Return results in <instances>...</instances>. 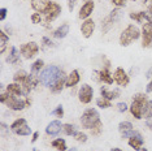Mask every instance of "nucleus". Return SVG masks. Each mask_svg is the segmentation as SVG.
Wrapping results in <instances>:
<instances>
[{
	"instance_id": "31",
	"label": "nucleus",
	"mask_w": 152,
	"mask_h": 151,
	"mask_svg": "<svg viewBox=\"0 0 152 151\" xmlns=\"http://www.w3.org/2000/svg\"><path fill=\"white\" fill-rule=\"evenodd\" d=\"M43 65H44L43 60H40V59H39V60H37L35 63L31 65V72H33V73H38V72H39V70L43 68Z\"/></svg>"
},
{
	"instance_id": "7",
	"label": "nucleus",
	"mask_w": 152,
	"mask_h": 151,
	"mask_svg": "<svg viewBox=\"0 0 152 151\" xmlns=\"http://www.w3.org/2000/svg\"><path fill=\"white\" fill-rule=\"evenodd\" d=\"M4 104H7L11 109H13V111H22L25 107H27L26 100H22V99L17 98L16 95H12V94H9V92H8V98H7Z\"/></svg>"
},
{
	"instance_id": "42",
	"label": "nucleus",
	"mask_w": 152,
	"mask_h": 151,
	"mask_svg": "<svg viewBox=\"0 0 152 151\" xmlns=\"http://www.w3.org/2000/svg\"><path fill=\"white\" fill-rule=\"evenodd\" d=\"M5 17H7V9L1 8V9H0V21H4Z\"/></svg>"
},
{
	"instance_id": "46",
	"label": "nucleus",
	"mask_w": 152,
	"mask_h": 151,
	"mask_svg": "<svg viewBox=\"0 0 152 151\" xmlns=\"http://www.w3.org/2000/svg\"><path fill=\"white\" fill-rule=\"evenodd\" d=\"M147 92H152V80L150 81V84L147 85Z\"/></svg>"
},
{
	"instance_id": "13",
	"label": "nucleus",
	"mask_w": 152,
	"mask_h": 151,
	"mask_svg": "<svg viewBox=\"0 0 152 151\" xmlns=\"http://www.w3.org/2000/svg\"><path fill=\"white\" fill-rule=\"evenodd\" d=\"M94 8H95L94 1H92V0H87V1H86L85 4L82 5L81 11H79V18H82V20H87V18H88V16L92 13V11H94Z\"/></svg>"
},
{
	"instance_id": "12",
	"label": "nucleus",
	"mask_w": 152,
	"mask_h": 151,
	"mask_svg": "<svg viewBox=\"0 0 152 151\" xmlns=\"http://www.w3.org/2000/svg\"><path fill=\"white\" fill-rule=\"evenodd\" d=\"M142 145H143V137H142L139 132L134 130L131 137L129 138V146L138 151V150H142Z\"/></svg>"
},
{
	"instance_id": "1",
	"label": "nucleus",
	"mask_w": 152,
	"mask_h": 151,
	"mask_svg": "<svg viewBox=\"0 0 152 151\" xmlns=\"http://www.w3.org/2000/svg\"><path fill=\"white\" fill-rule=\"evenodd\" d=\"M64 72L60 69L56 65H50V67L44 68V69L40 72L39 74V81L40 84L44 85V86L52 87L58 81V78L63 76Z\"/></svg>"
},
{
	"instance_id": "32",
	"label": "nucleus",
	"mask_w": 152,
	"mask_h": 151,
	"mask_svg": "<svg viewBox=\"0 0 152 151\" xmlns=\"http://www.w3.org/2000/svg\"><path fill=\"white\" fill-rule=\"evenodd\" d=\"M23 124H26V120H25V119H17L16 121H13V122H12V125H11V130L13 132V130H16L17 128H20V126L23 125Z\"/></svg>"
},
{
	"instance_id": "16",
	"label": "nucleus",
	"mask_w": 152,
	"mask_h": 151,
	"mask_svg": "<svg viewBox=\"0 0 152 151\" xmlns=\"http://www.w3.org/2000/svg\"><path fill=\"white\" fill-rule=\"evenodd\" d=\"M63 124H61V121H58V120H53V121H51L50 124L47 125L46 128V133L48 136H57L58 133L61 132V128H63Z\"/></svg>"
},
{
	"instance_id": "33",
	"label": "nucleus",
	"mask_w": 152,
	"mask_h": 151,
	"mask_svg": "<svg viewBox=\"0 0 152 151\" xmlns=\"http://www.w3.org/2000/svg\"><path fill=\"white\" fill-rule=\"evenodd\" d=\"M144 117H146V119L152 117V99H151V100H148V103H147L146 111H144Z\"/></svg>"
},
{
	"instance_id": "9",
	"label": "nucleus",
	"mask_w": 152,
	"mask_h": 151,
	"mask_svg": "<svg viewBox=\"0 0 152 151\" xmlns=\"http://www.w3.org/2000/svg\"><path fill=\"white\" fill-rule=\"evenodd\" d=\"M20 51H21V55L25 59H33L38 54V51H39V47H38V44L35 42H30V43L22 44Z\"/></svg>"
},
{
	"instance_id": "8",
	"label": "nucleus",
	"mask_w": 152,
	"mask_h": 151,
	"mask_svg": "<svg viewBox=\"0 0 152 151\" xmlns=\"http://www.w3.org/2000/svg\"><path fill=\"white\" fill-rule=\"evenodd\" d=\"M152 44V23H143L142 27V46L144 48H150Z\"/></svg>"
},
{
	"instance_id": "38",
	"label": "nucleus",
	"mask_w": 152,
	"mask_h": 151,
	"mask_svg": "<svg viewBox=\"0 0 152 151\" xmlns=\"http://www.w3.org/2000/svg\"><path fill=\"white\" fill-rule=\"evenodd\" d=\"M112 4L116 5L117 8H121V7H125L126 1H125V0H112Z\"/></svg>"
},
{
	"instance_id": "28",
	"label": "nucleus",
	"mask_w": 152,
	"mask_h": 151,
	"mask_svg": "<svg viewBox=\"0 0 152 151\" xmlns=\"http://www.w3.org/2000/svg\"><path fill=\"white\" fill-rule=\"evenodd\" d=\"M13 132H15L17 136H29L30 133H31V129L27 126V124H23L20 126V128H17L16 130H13Z\"/></svg>"
},
{
	"instance_id": "40",
	"label": "nucleus",
	"mask_w": 152,
	"mask_h": 151,
	"mask_svg": "<svg viewBox=\"0 0 152 151\" xmlns=\"http://www.w3.org/2000/svg\"><path fill=\"white\" fill-rule=\"evenodd\" d=\"M142 15H143V20H146L148 23H152V15H151V13L142 12Z\"/></svg>"
},
{
	"instance_id": "50",
	"label": "nucleus",
	"mask_w": 152,
	"mask_h": 151,
	"mask_svg": "<svg viewBox=\"0 0 152 151\" xmlns=\"http://www.w3.org/2000/svg\"><path fill=\"white\" fill-rule=\"evenodd\" d=\"M68 151H78V150H77V149H74V147H72V149H69Z\"/></svg>"
},
{
	"instance_id": "24",
	"label": "nucleus",
	"mask_w": 152,
	"mask_h": 151,
	"mask_svg": "<svg viewBox=\"0 0 152 151\" xmlns=\"http://www.w3.org/2000/svg\"><path fill=\"white\" fill-rule=\"evenodd\" d=\"M18 61H20V52H18V50H17L16 47H12V48H11V54H9V56L7 57V63L17 64Z\"/></svg>"
},
{
	"instance_id": "14",
	"label": "nucleus",
	"mask_w": 152,
	"mask_h": 151,
	"mask_svg": "<svg viewBox=\"0 0 152 151\" xmlns=\"http://www.w3.org/2000/svg\"><path fill=\"white\" fill-rule=\"evenodd\" d=\"M94 30H95V22L90 18L85 20V22L82 23V26H81L82 35L85 38H90L92 35V33H94Z\"/></svg>"
},
{
	"instance_id": "43",
	"label": "nucleus",
	"mask_w": 152,
	"mask_h": 151,
	"mask_svg": "<svg viewBox=\"0 0 152 151\" xmlns=\"http://www.w3.org/2000/svg\"><path fill=\"white\" fill-rule=\"evenodd\" d=\"M75 1H77V0H68V8H69V11H70V12L74 9Z\"/></svg>"
},
{
	"instance_id": "3",
	"label": "nucleus",
	"mask_w": 152,
	"mask_h": 151,
	"mask_svg": "<svg viewBox=\"0 0 152 151\" xmlns=\"http://www.w3.org/2000/svg\"><path fill=\"white\" fill-rule=\"evenodd\" d=\"M147 95L146 94H137L135 97L133 98V103L130 106V112L131 115L134 116L137 120H140L144 115V111H146L147 107Z\"/></svg>"
},
{
	"instance_id": "27",
	"label": "nucleus",
	"mask_w": 152,
	"mask_h": 151,
	"mask_svg": "<svg viewBox=\"0 0 152 151\" xmlns=\"http://www.w3.org/2000/svg\"><path fill=\"white\" fill-rule=\"evenodd\" d=\"M8 40H9V37L7 35L3 30H0V54H3L5 51V47H7Z\"/></svg>"
},
{
	"instance_id": "30",
	"label": "nucleus",
	"mask_w": 152,
	"mask_h": 151,
	"mask_svg": "<svg viewBox=\"0 0 152 151\" xmlns=\"http://www.w3.org/2000/svg\"><path fill=\"white\" fill-rule=\"evenodd\" d=\"M63 129H64V132L66 136H75V133H77L75 132V126L72 125V124H64Z\"/></svg>"
},
{
	"instance_id": "53",
	"label": "nucleus",
	"mask_w": 152,
	"mask_h": 151,
	"mask_svg": "<svg viewBox=\"0 0 152 151\" xmlns=\"http://www.w3.org/2000/svg\"><path fill=\"white\" fill-rule=\"evenodd\" d=\"M34 151H38V150H34Z\"/></svg>"
},
{
	"instance_id": "23",
	"label": "nucleus",
	"mask_w": 152,
	"mask_h": 151,
	"mask_svg": "<svg viewBox=\"0 0 152 151\" xmlns=\"http://www.w3.org/2000/svg\"><path fill=\"white\" fill-rule=\"evenodd\" d=\"M66 78H68V77L65 76V73H63V76H61V77L58 78V81L53 85L52 87H51V91H53V92H58V91L63 90L64 86L66 85Z\"/></svg>"
},
{
	"instance_id": "41",
	"label": "nucleus",
	"mask_w": 152,
	"mask_h": 151,
	"mask_svg": "<svg viewBox=\"0 0 152 151\" xmlns=\"http://www.w3.org/2000/svg\"><path fill=\"white\" fill-rule=\"evenodd\" d=\"M42 42L44 43V46H47V47H53V46H55V43L52 42V40H50V39H48L47 37H44V38H43V39H42Z\"/></svg>"
},
{
	"instance_id": "17",
	"label": "nucleus",
	"mask_w": 152,
	"mask_h": 151,
	"mask_svg": "<svg viewBox=\"0 0 152 151\" xmlns=\"http://www.w3.org/2000/svg\"><path fill=\"white\" fill-rule=\"evenodd\" d=\"M48 4H50V0H33L31 1V7L37 11V13H44Z\"/></svg>"
},
{
	"instance_id": "18",
	"label": "nucleus",
	"mask_w": 152,
	"mask_h": 151,
	"mask_svg": "<svg viewBox=\"0 0 152 151\" xmlns=\"http://www.w3.org/2000/svg\"><path fill=\"white\" fill-rule=\"evenodd\" d=\"M100 94H102L103 98L108 99V100H112V99H116L120 97V90L118 89H115V90H107L105 87L100 89Z\"/></svg>"
},
{
	"instance_id": "49",
	"label": "nucleus",
	"mask_w": 152,
	"mask_h": 151,
	"mask_svg": "<svg viewBox=\"0 0 152 151\" xmlns=\"http://www.w3.org/2000/svg\"><path fill=\"white\" fill-rule=\"evenodd\" d=\"M110 151H122V150H121V149H117V147H115V149H112Z\"/></svg>"
},
{
	"instance_id": "19",
	"label": "nucleus",
	"mask_w": 152,
	"mask_h": 151,
	"mask_svg": "<svg viewBox=\"0 0 152 151\" xmlns=\"http://www.w3.org/2000/svg\"><path fill=\"white\" fill-rule=\"evenodd\" d=\"M7 91L12 95H16V97H20V95H23V89H22V85L21 84H9L7 86Z\"/></svg>"
},
{
	"instance_id": "10",
	"label": "nucleus",
	"mask_w": 152,
	"mask_h": 151,
	"mask_svg": "<svg viewBox=\"0 0 152 151\" xmlns=\"http://www.w3.org/2000/svg\"><path fill=\"white\" fill-rule=\"evenodd\" d=\"M92 95H94V90H92V87L87 84L82 85L78 91V98L83 104H88V103L92 100Z\"/></svg>"
},
{
	"instance_id": "29",
	"label": "nucleus",
	"mask_w": 152,
	"mask_h": 151,
	"mask_svg": "<svg viewBox=\"0 0 152 151\" xmlns=\"http://www.w3.org/2000/svg\"><path fill=\"white\" fill-rule=\"evenodd\" d=\"M96 104H98V107H100V108H109V107H112L110 100H108V99H105V98H99L98 100H96Z\"/></svg>"
},
{
	"instance_id": "25",
	"label": "nucleus",
	"mask_w": 152,
	"mask_h": 151,
	"mask_svg": "<svg viewBox=\"0 0 152 151\" xmlns=\"http://www.w3.org/2000/svg\"><path fill=\"white\" fill-rule=\"evenodd\" d=\"M27 77H29V74H27L25 70H18L15 73V76H13V80H15V82H17V84L22 85L23 82L27 80Z\"/></svg>"
},
{
	"instance_id": "5",
	"label": "nucleus",
	"mask_w": 152,
	"mask_h": 151,
	"mask_svg": "<svg viewBox=\"0 0 152 151\" xmlns=\"http://www.w3.org/2000/svg\"><path fill=\"white\" fill-rule=\"evenodd\" d=\"M121 15H122V13H121V9H120V8L113 9V11L109 13V16L105 17V18L103 20L102 32H103V33H108L110 27L115 25V22H117V21H118V20L121 18Z\"/></svg>"
},
{
	"instance_id": "39",
	"label": "nucleus",
	"mask_w": 152,
	"mask_h": 151,
	"mask_svg": "<svg viewBox=\"0 0 152 151\" xmlns=\"http://www.w3.org/2000/svg\"><path fill=\"white\" fill-rule=\"evenodd\" d=\"M117 108H118L120 112H125L126 109H127V106H126L125 102H121V103H118V104H117Z\"/></svg>"
},
{
	"instance_id": "36",
	"label": "nucleus",
	"mask_w": 152,
	"mask_h": 151,
	"mask_svg": "<svg viewBox=\"0 0 152 151\" xmlns=\"http://www.w3.org/2000/svg\"><path fill=\"white\" fill-rule=\"evenodd\" d=\"M52 115L57 116V117H63V116H64V108H63V106H58V107H56V109H53V111H52Z\"/></svg>"
},
{
	"instance_id": "4",
	"label": "nucleus",
	"mask_w": 152,
	"mask_h": 151,
	"mask_svg": "<svg viewBox=\"0 0 152 151\" xmlns=\"http://www.w3.org/2000/svg\"><path fill=\"white\" fill-rule=\"evenodd\" d=\"M139 37H140L139 29H138L137 26H134V25H129L122 33H121L120 44L121 46H124V47H126V46H129L133 40H137Z\"/></svg>"
},
{
	"instance_id": "21",
	"label": "nucleus",
	"mask_w": 152,
	"mask_h": 151,
	"mask_svg": "<svg viewBox=\"0 0 152 151\" xmlns=\"http://www.w3.org/2000/svg\"><path fill=\"white\" fill-rule=\"evenodd\" d=\"M68 33H69V25H68V23H63V25L58 26L57 29L53 32V37L55 38H58V39H61V38L66 37Z\"/></svg>"
},
{
	"instance_id": "37",
	"label": "nucleus",
	"mask_w": 152,
	"mask_h": 151,
	"mask_svg": "<svg viewBox=\"0 0 152 151\" xmlns=\"http://www.w3.org/2000/svg\"><path fill=\"white\" fill-rule=\"evenodd\" d=\"M31 21H33V23H40V21H42L40 13H33L31 15Z\"/></svg>"
},
{
	"instance_id": "52",
	"label": "nucleus",
	"mask_w": 152,
	"mask_h": 151,
	"mask_svg": "<svg viewBox=\"0 0 152 151\" xmlns=\"http://www.w3.org/2000/svg\"><path fill=\"white\" fill-rule=\"evenodd\" d=\"M142 151H148V150H147V149H143V150H142Z\"/></svg>"
},
{
	"instance_id": "47",
	"label": "nucleus",
	"mask_w": 152,
	"mask_h": 151,
	"mask_svg": "<svg viewBox=\"0 0 152 151\" xmlns=\"http://www.w3.org/2000/svg\"><path fill=\"white\" fill-rule=\"evenodd\" d=\"M146 77H147V78H151V77H152V67L150 68V69H148V72L146 73Z\"/></svg>"
},
{
	"instance_id": "15",
	"label": "nucleus",
	"mask_w": 152,
	"mask_h": 151,
	"mask_svg": "<svg viewBox=\"0 0 152 151\" xmlns=\"http://www.w3.org/2000/svg\"><path fill=\"white\" fill-rule=\"evenodd\" d=\"M118 132L121 133L122 138H130L131 134H133V125L129 121H122L118 124Z\"/></svg>"
},
{
	"instance_id": "48",
	"label": "nucleus",
	"mask_w": 152,
	"mask_h": 151,
	"mask_svg": "<svg viewBox=\"0 0 152 151\" xmlns=\"http://www.w3.org/2000/svg\"><path fill=\"white\" fill-rule=\"evenodd\" d=\"M148 12H150L151 15H152V0H151V4L148 5Z\"/></svg>"
},
{
	"instance_id": "51",
	"label": "nucleus",
	"mask_w": 152,
	"mask_h": 151,
	"mask_svg": "<svg viewBox=\"0 0 152 151\" xmlns=\"http://www.w3.org/2000/svg\"><path fill=\"white\" fill-rule=\"evenodd\" d=\"M142 1H143V3H147V1H148V0H142Z\"/></svg>"
},
{
	"instance_id": "44",
	"label": "nucleus",
	"mask_w": 152,
	"mask_h": 151,
	"mask_svg": "<svg viewBox=\"0 0 152 151\" xmlns=\"http://www.w3.org/2000/svg\"><path fill=\"white\" fill-rule=\"evenodd\" d=\"M146 125H147V128H148V129H150V130H152V117L147 119V121H146Z\"/></svg>"
},
{
	"instance_id": "34",
	"label": "nucleus",
	"mask_w": 152,
	"mask_h": 151,
	"mask_svg": "<svg viewBox=\"0 0 152 151\" xmlns=\"http://www.w3.org/2000/svg\"><path fill=\"white\" fill-rule=\"evenodd\" d=\"M74 138L77 139L78 142L85 143L86 141H87V136H86L85 133H82V132H77V133H75V136H74Z\"/></svg>"
},
{
	"instance_id": "11",
	"label": "nucleus",
	"mask_w": 152,
	"mask_h": 151,
	"mask_svg": "<svg viewBox=\"0 0 152 151\" xmlns=\"http://www.w3.org/2000/svg\"><path fill=\"white\" fill-rule=\"evenodd\" d=\"M113 80H115V82L118 86H127L129 85V76H127V73L125 70L122 69V68H117V69L115 70V74H113Z\"/></svg>"
},
{
	"instance_id": "26",
	"label": "nucleus",
	"mask_w": 152,
	"mask_h": 151,
	"mask_svg": "<svg viewBox=\"0 0 152 151\" xmlns=\"http://www.w3.org/2000/svg\"><path fill=\"white\" fill-rule=\"evenodd\" d=\"M52 147H55V149L58 151H65L66 150V142H65V139H63V138H57V139L52 141Z\"/></svg>"
},
{
	"instance_id": "6",
	"label": "nucleus",
	"mask_w": 152,
	"mask_h": 151,
	"mask_svg": "<svg viewBox=\"0 0 152 151\" xmlns=\"http://www.w3.org/2000/svg\"><path fill=\"white\" fill-rule=\"evenodd\" d=\"M60 13H61V7L55 1H50L46 12H44V16H46L44 20H46L47 23H50V22H52L55 18H57Z\"/></svg>"
},
{
	"instance_id": "45",
	"label": "nucleus",
	"mask_w": 152,
	"mask_h": 151,
	"mask_svg": "<svg viewBox=\"0 0 152 151\" xmlns=\"http://www.w3.org/2000/svg\"><path fill=\"white\" fill-rule=\"evenodd\" d=\"M38 138H39V133H38V132H35V133H34V134H33V138H31V142H35V141H37Z\"/></svg>"
},
{
	"instance_id": "22",
	"label": "nucleus",
	"mask_w": 152,
	"mask_h": 151,
	"mask_svg": "<svg viewBox=\"0 0 152 151\" xmlns=\"http://www.w3.org/2000/svg\"><path fill=\"white\" fill-rule=\"evenodd\" d=\"M99 78H100V81H103L104 84H108V85H112L113 81H115L113 77L110 76L108 68H104V69H102L99 72Z\"/></svg>"
},
{
	"instance_id": "2",
	"label": "nucleus",
	"mask_w": 152,
	"mask_h": 151,
	"mask_svg": "<svg viewBox=\"0 0 152 151\" xmlns=\"http://www.w3.org/2000/svg\"><path fill=\"white\" fill-rule=\"evenodd\" d=\"M81 124L86 129H94V128H102L103 124L100 121V115L95 108H87L82 113Z\"/></svg>"
},
{
	"instance_id": "20",
	"label": "nucleus",
	"mask_w": 152,
	"mask_h": 151,
	"mask_svg": "<svg viewBox=\"0 0 152 151\" xmlns=\"http://www.w3.org/2000/svg\"><path fill=\"white\" fill-rule=\"evenodd\" d=\"M79 72L77 69H74V70H72V73L68 76V78H66V85L65 86L66 87H73L75 86V85L79 82Z\"/></svg>"
},
{
	"instance_id": "35",
	"label": "nucleus",
	"mask_w": 152,
	"mask_h": 151,
	"mask_svg": "<svg viewBox=\"0 0 152 151\" xmlns=\"http://www.w3.org/2000/svg\"><path fill=\"white\" fill-rule=\"evenodd\" d=\"M130 18L134 20V21H137V22H142V21H143V15H142V12L130 13Z\"/></svg>"
}]
</instances>
